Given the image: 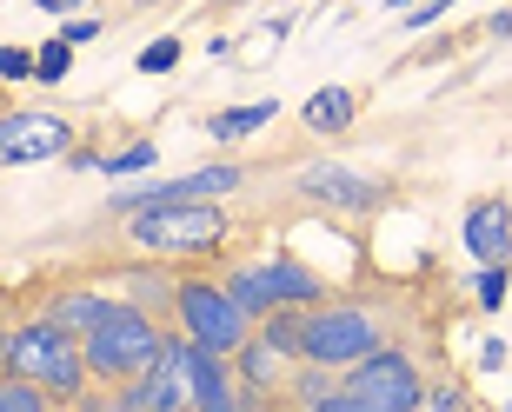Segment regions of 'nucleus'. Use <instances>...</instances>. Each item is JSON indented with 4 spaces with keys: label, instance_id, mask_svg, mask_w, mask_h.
<instances>
[{
    "label": "nucleus",
    "instance_id": "3",
    "mask_svg": "<svg viewBox=\"0 0 512 412\" xmlns=\"http://www.w3.org/2000/svg\"><path fill=\"white\" fill-rule=\"evenodd\" d=\"M419 406V366L393 346H373L353 366H340V393L326 412H413Z\"/></svg>",
    "mask_w": 512,
    "mask_h": 412
},
{
    "label": "nucleus",
    "instance_id": "5",
    "mask_svg": "<svg viewBox=\"0 0 512 412\" xmlns=\"http://www.w3.org/2000/svg\"><path fill=\"white\" fill-rule=\"evenodd\" d=\"M373 346H380V326H373L366 306H320L313 300V313H300V359H313V366L340 373V366H353Z\"/></svg>",
    "mask_w": 512,
    "mask_h": 412
},
{
    "label": "nucleus",
    "instance_id": "23",
    "mask_svg": "<svg viewBox=\"0 0 512 412\" xmlns=\"http://www.w3.org/2000/svg\"><path fill=\"white\" fill-rule=\"evenodd\" d=\"M419 399H426V406H433V412H459V393H453V386H433V393L419 386Z\"/></svg>",
    "mask_w": 512,
    "mask_h": 412
},
{
    "label": "nucleus",
    "instance_id": "17",
    "mask_svg": "<svg viewBox=\"0 0 512 412\" xmlns=\"http://www.w3.org/2000/svg\"><path fill=\"white\" fill-rule=\"evenodd\" d=\"M67 67H74V47H67V40H47V47H40L34 54V80H47V87H60V80H67Z\"/></svg>",
    "mask_w": 512,
    "mask_h": 412
},
{
    "label": "nucleus",
    "instance_id": "1",
    "mask_svg": "<svg viewBox=\"0 0 512 412\" xmlns=\"http://www.w3.org/2000/svg\"><path fill=\"white\" fill-rule=\"evenodd\" d=\"M0 373L34 379L40 393H54V399H80L87 393L80 339L60 333L54 319H34V326H20V333H0Z\"/></svg>",
    "mask_w": 512,
    "mask_h": 412
},
{
    "label": "nucleus",
    "instance_id": "8",
    "mask_svg": "<svg viewBox=\"0 0 512 412\" xmlns=\"http://www.w3.org/2000/svg\"><path fill=\"white\" fill-rule=\"evenodd\" d=\"M74 147V127L60 113H0V167H34V160H60Z\"/></svg>",
    "mask_w": 512,
    "mask_h": 412
},
{
    "label": "nucleus",
    "instance_id": "15",
    "mask_svg": "<svg viewBox=\"0 0 512 412\" xmlns=\"http://www.w3.org/2000/svg\"><path fill=\"white\" fill-rule=\"evenodd\" d=\"M273 113H280L273 100H253V107H227V113H213V120H207V133H213V140H247V133H260L266 120H273Z\"/></svg>",
    "mask_w": 512,
    "mask_h": 412
},
{
    "label": "nucleus",
    "instance_id": "14",
    "mask_svg": "<svg viewBox=\"0 0 512 412\" xmlns=\"http://www.w3.org/2000/svg\"><path fill=\"white\" fill-rule=\"evenodd\" d=\"M107 306H114V300H100V293H60V300L47 306V319H54L60 333H74V339H80L100 313H107Z\"/></svg>",
    "mask_w": 512,
    "mask_h": 412
},
{
    "label": "nucleus",
    "instance_id": "18",
    "mask_svg": "<svg viewBox=\"0 0 512 412\" xmlns=\"http://www.w3.org/2000/svg\"><path fill=\"white\" fill-rule=\"evenodd\" d=\"M40 386L34 379H20V373H0V412H40Z\"/></svg>",
    "mask_w": 512,
    "mask_h": 412
},
{
    "label": "nucleus",
    "instance_id": "7",
    "mask_svg": "<svg viewBox=\"0 0 512 412\" xmlns=\"http://www.w3.org/2000/svg\"><path fill=\"white\" fill-rule=\"evenodd\" d=\"M173 313H180V333H187L193 346H213V353H233V346L253 333V319L227 300V286H207V280L173 286Z\"/></svg>",
    "mask_w": 512,
    "mask_h": 412
},
{
    "label": "nucleus",
    "instance_id": "20",
    "mask_svg": "<svg viewBox=\"0 0 512 412\" xmlns=\"http://www.w3.org/2000/svg\"><path fill=\"white\" fill-rule=\"evenodd\" d=\"M180 67V40H153V47H140V74H173Z\"/></svg>",
    "mask_w": 512,
    "mask_h": 412
},
{
    "label": "nucleus",
    "instance_id": "16",
    "mask_svg": "<svg viewBox=\"0 0 512 412\" xmlns=\"http://www.w3.org/2000/svg\"><path fill=\"white\" fill-rule=\"evenodd\" d=\"M153 160H160V147L153 140H133V147H120V153H107V160H94L107 180H127V173H147Z\"/></svg>",
    "mask_w": 512,
    "mask_h": 412
},
{
    "label": "nucleus",
    "instance_id": "11",
    "mask_svg": "<svg viewBox=\"0 0 512 412\" xmlns=\"http://www.w3.org/2000/svg\"><path fill=\"white\" fill-rule=\"evenodd\" d=\"M300 193L320 206H340V213H373L386 200L380 180H366V173L340 167V160H320V167H300Z\"/></svg>",
    "mask_w": 512,
    "mask_h": 412
},
{
    "label": "nucleus",
    "instance_id": "2",
    "mask_svg": "<svg viewBox=\"0 0 512 412\" xmlns=\"http://www.w3.org/2000/svg\"><path fill=\"white\" fill-rule=\"evenodd\" d=\"M160 339H167V333L153 326L147 306L114 300L87 333H80V359H87V373H94V379H133V373H147V366H153Z\"/></svg>",
    "mask_w": 512,
    "mask_h": 412
},
{
    "label": "nucleus",
    "instance_id": "25",
    "mask_svg": "<svg viewBox=\"0 0 512 412\" xmlns=\"http://www.w3.org/2000/svg\"><path fill=\"white\" fill-rule=\"evenodd\" d=\"M40 14H74V7H87V0H34Z\"/></svg>",
    "mask_w": 512,
    "mask_h": 412
},
{
    "label": "nucleus",
    "instance_id": "24",
    "mask_svg": "<svg viewBox=\"0 0 512 412\" xmlns=\"http://www.w3.org/2000/svg\"><path fill=\"white\" fill-rule=\"evenodd\" d=\"M479 366H486V373H499V366H506V346H499V339H486V346H479Z\"/></svg>",
    "mask_w": 512,
    "mask_h": 412
},
{
    "label": "nucleus",
    "instance_id": "12",
    "mask_svg": "<svg viewBox=\"0 0 512 412\" xmlns=\"http://www.w3.org/2000/svg\"><path fill=\"white\" fill-rule=\"evenodd\" d=\"M459 240H466V253H473L479 266H493L512 253V206L506 200H473V213H466V226H459Z\"/></svg>",
    "mask_w": 512,
    "mask_h": 412
},
{
    "label": "nucleus",
    "instance_id": "6",
    "mask_svg": "<svg viewBox=\"0 0 512 412\" xmlns=\"http://www.w3.org/2000/svg\"><path fill=\"white\" fill-rule=\"evenodd\" d=\"M227 300L247 319L273 313V306H313L320 300V273L300 260H260V266H240L227 280Z\"/></svg>",
    "mask_w": 512,
    "mask_h": 412
},
{
    "label": "nucleus",
    "instance_id": "26",
    "mask_svg": "<svg viewBox=\"0 0 512 412\" xmlns=\"http://www.w3.org/2000/svg\"><path fill=\"white\" fill-rule=\"evenodd\" d=\"M386 7H393V14H406V7H413V0H386Z\"/></svg>",
    "mask_w": 512,
    "mask_h": 412
},
{
    "label": "nucleus",
    "instance_id": "27",
    "mask_svg": "<svg viewBox=\"0 0 512 412\" xmlns=\"http://www.w3.org/2000/svg\"><path fill=\"white\" fill-rule=\"evenodd\" d=\"M140 7H147V0H140Z\"/></svg>",
    "mask_w": 512,
    "mask_h": 412
},
{
    "label": "nucleus",
    "instance_id": "21",
    "mask_svg": "<svg viewBox=\"0 0 512 412\" xmlns=\"http://www.w3.org/2000/svg\"><path fill=\"white\" fill-rule=\"evenodd\" d=\"M0 80H34V54L27 47H0Z\"/></svg>",
    "mask_w": 512,
    "mask_h": 412
},
{
    "label": "nucleus",
    "instance_id": "9",
    "mask_svg": "<svg viewBox=\"0 0 512 412\" xmlns=\"http://www.w3.org/2000/svg\"><path fill=\"white\" fill-rule=\"evenodd\" d=\"M167 353H173V373H180V399L187 406H207V412H227L233 399V379H227V353H213V346H193L187 333L167 339Z\"/></svg>",
    "mask_w": 512,
    "mask_h": 412
},
{
    "label": "nucleus",
    "instance_id": "4",
    "mask_svg": "<svg viewBox=\"0 0 512 412\" xmlns=\"http://www.w3.org/2000/svg\"><path fill=\"white\" fill-rule=\"evenodd\" d=\"M133 220V246L140 253H213L227 240V213L213 200H160L127 213Z\"/></svg>",
    "mask_w": 512,
    "mask_h": 412
},
{
    "label": "nucleus",
    "instance_id": "13",
    "mask_svg": "<svg viewBox=\"0 0 512 412\" xmlns=\"http://www.w3.org/2000/svg\"><path fill=\"white\" fill-rule=\"evenodd\" d=\"M353 113H360V94H353V87H320V94L300 107V120H306V133H346Z\"/></svg>",
    "mask_w": 512,
    "mask_h": 412
},
{
    "label": "nucleus",
    "instance_id": "22",
    "mask_svg": "<svg viewBox=\"0 0 512 412\" xmlns=\"http://www.w3.org/2000/svg\"><path fill=\"white\" fill-rule=\"evenodd\" d=\"M60 40H67V47H87V40H100V20L94 14H74L67 27H60Z\"/></svg>",
    "mask_w": 512,
    "mask_h": 412
},
{
    "label": "nucleus",
    "instance_id": "19",
    "mask_svg": "<svg viewBox=\"0 0 512 412\" xmlns=\"http://www.w3.org/2000/svg\"><path fill=\"white\" fill-rule=\"evenodd\" d=\"M479 306H486V313H499V306H506V260L479 266Z\"/></svg>",
    "mask_w": 512,
    "mask_h": 412
},
{
    "label": "nucleus",
    "instance_id": "10",
    "mask_svg": "<svg viewBox=\"0 0 512 412\" xmlns=\"http://www.w3.org/2000/svg\"><path fill=\"white\" fill-rule=\"evenodd\" d=\"M240 180H247V173L220 160V167H193V173H180V180H160V187H120L107 206H114V213H140V206H160V200H220V193H233Z\"/></svg>",
    "mask_w": 512,
    "mask_h": 412
}]
</instances>
